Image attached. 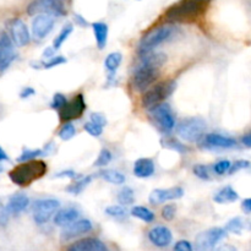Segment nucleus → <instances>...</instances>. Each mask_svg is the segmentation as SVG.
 Segmentation results:
<instances>
[{
	"label": "nucleus",
	"instance_id": "nucleus-29",
	"mask_svg": "<svg viewBox=\"0 0 251 251\" xmlns=\"http://www.w3.org/2000/svg\"><path fill=\"white\" fill-rule=\"evenodd\" d=\"M91 181H92V176H81L77 181L70 184V185H69L65 190L68 191V193L73 194V195H78V194L82 193V191L85 190L88 185H90Z\"/></svg>",
	"mask_w": 251,
	"mask_h": 251
},
{
	"label": "nucleus",
	"instance_id": "nucleus-48",
	"mask_svg": "<svg viewBox=\"0 0 251 251\" xmlns=\"http://www.w3.org/2000/svg\"><path fill=\"white\" fill-rule=\"evenodd\" d=\"M242 208L244 212L247 213H251V198L249 199H245L242 203Z\"/></svg>",
	"mask_w": 251,
	"mask_h": 251
},
{
	"label": "nucleus",
	"instance_id": "nucleus-2",
	"mask_svg": "<svg viewBox=\"0 0 251 251\" xmlns=\"http://www.w3.org/2000/svg\"><path fill=\"white\" fill-rule=\"evenodd\" d=\"M179 33H180V29L176 26H171V25H166V26H159L157 28H153L149 33L145 34L141 38V41H140V55L154 50L157 47L163 44L164 42H169L176 38Z\"/></svg>",
	"mask_w": 251,
	"mask_h": 251
},
{
	"label": "nucleus",
	"instance_id": "nucleus-32",
	"mask_svg": "<svg viewBox=\"0 0 251 251\" xmlns=\"http://www.w3.org/2000/svg\"><path fill=\"white\" fill-rule=\"evenodd\" d=\"M73 31H74L73 25H71V24H66L65 26L63 27V29H61V31H60V33H59L58 36H56V38L54 39L53 48L55 49V50H58V49L60 48L61 46H63L64 42H65L66 39H68L69 37H70V34L73 33Z\"/></svg>",
	"mask_w": 251,
	"mask_h": 251
},
{
	"label": "nucleus",
	"instance_id": "nucleus-31",
	"mask_svg": "<svg viewBox=\"0 0 251 251\" xmlns=\"http://www.w3.org/2000/svg\"><path fill=\"white\" fill-rule=\"evenodd\" d=\"M118 201L120 205L129 206L135 202V193L130 186H124L118 194Z\"/></svg>",
	"mask_w": 251,
	"mask_h": 251
},
{
	"label": "nucleus",
	"instance_id": "nucleus-37",
	"mask_svg": "<svg viewBox=\"0 0 251 251\" xmlns=\"http://www.w3.org/2000/svg\"><path fill=\"white\" fill-rule=\"evenodd\" d=\"M83 129H85V131H87L91 136L98 137L103 134V129H104V127H103L102 125L90 120V122H87L85 125H83Z\"/></svg>",
	"mask_w": 251,
	"mask_h": 251
},
{
	"label": "nucleus",
	"instance_id": "nucleus-8",
	"mask_svg": "<svg viewBox=\"0 0 251 251\" xmlns=\"http://www.w3.org/2000/svg\"><path fill=\"white\" fill-rule=\"evenodd\" d=\"M60 202L56 199H39L32 206V216L37 225H46L56 213Z\"/></svg>",
	"mask_w": 251,
	"mask_h": 251
},
{
	"label": "nucleus",
	"instance_id": "nucleus-35",
	"mask_svg": "<svg viewBox=\"0 0 251 251\" xmlns=\"http://www.w3.org/2000/svg\"><path fill=\"white\" fill-rule=\"evenodd\" d=\"M105 213L108 216H110V217L120 220V218H124L126 216V210H125V207L123 205H113L108 206L105 208Z\"/></svg>",
	"mask_w": 251,
	"mask_h": 251
},
{
	"label": "nucleus",
	"instance_id": "nucleus-17",
	"mask_svg": "<svg viewBox=\"0 0 251 251\" xmlns=\"http://www.w3.org/2000/svg\"><path fill=\"white\" fill-rule=\"evenodd\" d=\"M93 228L92 222L90 220H76L75 222L70 223L66 227H64L63 232H61V239L63 240H70L73 238L78 237V235H82L85 233L91 232Z\"/></svg>",
	"mask_w": 251,
	"mask_h": 251
},
{
	"label": "nucleus",
	"instance_id": "nucleus-41",
	"mask_svg": "<svg viewBox=\"0 0 251 251\" xmlns=\"http://www.w3.org/2000/svg\"><path fill=\"white\" fill-rule=\"evenodd\" d=\"M250 167V162L247 161V159H238V161H235L234 163H232V167H230L229 172H228V174H235L237 172L242 171V169H247Z\"/></svg>",
	"mask_w": 251,
	"mask_h": 251
},
{
	"label": "nucleus",
	"instance_id": "nucleus-30",
	"mask_svg": "<svg viewBox=\"0 0 251 251\" xmlns=\"http://www.w3.org/2000/svg\"><path fill=\"white\" fill-rule=\"evenodd\" d=\"M66 59L63 55H54L49 59H44L43 61H38L37 64H32L36 69H44V70H48V69H53L55 66L61 65V64H65Z\"/></svg>",
	"mask_w": 251,
	"mask_h": 251
},
{
	"label": "nucleus",
	"instance_id": "nucleus-39",
	"mask_svg": "<svg viewBox=\"0 0 251 251\" xmlns=\"http://www.w3.org/2000/svg\"><path fill=\"white\" fill-rule=\"evenodd\" d=\"M44 154L43 150H25L21 153V156L17 158V162H27L32 161V159H36L38 156Z\"/></svg>",
	"mask_w": 251,
	"mask_h": 251
},
{
	"label": "nucleus",
	"instance_id": "nucleus-16",
	"mask_svg": "<svg viewBox=\"0 0 251 251\" xmlns=\"http://www.w3.org/2000/svg\"><path fill=\"white\" fill-rule=\"evenodd\" d=\"M184 196V189L180 186H174V188L169 189H154L152 193L150 194V203L152 205H159V203H164L167 201L178 200Z\"/></svg>",
	"mask_w": 251,
	"mask_h": 251
},
{
	"label": "nucleus",
	"instance_id": "nucleus-54",
	"mask_svg": "<svg viewBox=\"0 0 251 251\" xmlns=\"http://www.w3.org/2000/svg\"><path fill=\"white\" fill-rule=\"evenodd\" d=\"M208 1H210V0H208Z\"/></svg>",
	"mask_w": 251,
	"mask_h": 251
},
{
	"label": "nucleus",
	"instance_id": "nucleus-33",
	"mask_svg": "<svg viewBox=\"0 0 251 251\" xmlns=\"http://www.w3.org/2000/svg\"><path fill=\"white\" fill-rule=\"evenodd\" d=\"M75 134H76L75 126H74L73 123L68 122L66 124H64L63 126H61L60 131H59V137H60L63 141H69V140H71L74 136H75Z\"/></svg>",
	"mask_w": 251,
	"mask_h": 251
},
{
	"label": "nucleus",
	"instance_id": "nucleus-11",
	"mask_svg": "<svg viewBox=\"0 0 251 251\" xmlns=\"http://www.w3.org/2000/svg\"><path fill=\"white\" fill-rule=\"evenodd\" d=\"M7 29L14 43L19 47H25L31 41L28 27L21 19H11L7 21Z\"/></svg>",
	"mask_w": 251,
	"mask_h": 251
},
{
	"label": "nucleus",
	"instance_id": "nucleus-34",
	"mask_svg": "<svg viewBox=\"0 0 251 251\" xmlns=\"http://www.w3.org/2000/svg\"><path fill=\"white\" fill-rule=\"evenodd\" d=\"M112 158H113L112 152H110L108 149H102L100 150V154H98L97 159H96L95 163H93V166L95 167H105L107 164L110 163Z\"/></svg>",
	"mask_w": 251,
	"mask_h": 251
},
{
	"label": "nucleus",
	"instance_id": "nucleus-4",
	"mask_svg": "<svg viewBox=\"0 0 251 251\" xmlns=\"http://www.w3.org/2000/svg\"><path fill=\"white\" fill-rule=\"evenodd\" d=\"M208 0H181L178 4L169 7L166 12L167 19L169 20H189L199 16Z\"/></svg>",
	"mask_w": 251,
	"mask_h": 251
},
{
	"label": "nucleus",
	"instance_id": "nucleus-21",
	"mask_svg": "<svg viewBox=\"0 0 251 251\" xmlns=\"http://www.w3.org/2000/svg\"><path fill=\"white\" fill-rule=\"evenodd\" d=\"M80 217V211L75 207H65L56 211L54 215V223L59 227H66Z\"/></svg>",
	"mask_w": 251,
	"mask_h": 251
},
{
	"label": "nucleus",
	"instance_id": "nucleus-1",
	"mask_svg": "<svg viewBox=\"0 0 251 251\" xmlns=\"http://www.w3.org/2000/svg\"><path fill=\"white\" fill-rule=\"evenodd\" d=\"M48 171V167L43 161H32L21 162L17 167H15L9 173L10 180L19 186L31 185L37 179L42 178Z\"/></svg>",
	"mask_w": 251,
	"mask_h": 251
},
{
	"label": "nucleus",
	"instance_id": "nucleus-25",
	"mask_svg": "<svg viewBox=\"0 0 251 251\" xmlns=\"http://www.w3.org/2000/svg\"><path fill=\"white\" fill-rule=\"evenodd\" d=\"M92 29H93V34H95L96 43H97L98 48L103 49L108 41V32H109L108 26L104 24V22H93Z\"/></svg>",
	"mask_w": 251,
	"mask_h": 251
},
{
	"label": "nucleus",
	"instance_id": "nucleus-18",
	"mask_svg": "<svg viewBox=\"0 0 251 251\" xmlns=\"http://www.w3.org/2000/svg\"><path fill=\"white\" fill-rule=\"evenodd\" d=\"M149 239L154 247L167 248L173 240V234L166 226H156L149 232Z\"/></svg>",
	"mask_w": 251,
	"mask_h": 251
},
{
	"label": "nucleus",
	"instance_id": "nucleus-50",
	"mask_svg": "<svg viewBox=\"0 0 251 251\" xmlns=\"http://www.w3.org/2000/svg\"><path fill=\"white\" fill-rule=\"evenodd\" d=\"M216 251H238L237 248L233 247V245H222V247L218 248Z\"/></svg>",
	"mask_w": 251,
	"mask_h": 251
},
{
	"label": "nucleus",
	"instance_id": "nucleus-19",
	"mask_svg": "<svg viewBox=\"0 0 251 251\" xmlns=\"http://www.w3.org/2000/svg\"><path fill=\"white\" fill-rule=\"evenodd\" d=\"M66 251H108L103 242L97 238H85L75 242L66 249Z\"/></svg>",
	"mask_w": 251,
	"mask_h": 251
},
{
	"label": "nucleus",
	"instance_id": "nucleus-7",
	"mask_svg": "<svg viewBox=\"0 0 251 251\" xmlns=\"http://www.w3.org/2000/svg\"><path fill=\"white\" fill-rule=\"evenodd\" d=\"M150 117L163 132H171L176 127V114L167 103L150 108Z\"/></svg>",
	"mask_w": 251,
	"mask_h": 251
},
{
	"label": "nucleus",
	"instance_id": "nucleus-28",
	"mask_svg": "<svg viewBox=\"0 0 251 251\" xmlns=\"http://www.w3.org/2000/svg\"><path fill=\"white\" fill-rule=\"evenodd\" d=\"M130 213H131V216H134V217L139 218V220L144 221L146 223L153 222L154 218H156L154 213L150 208L145 207V206H134Z\"/></svg>",
	"mask_w": 251,
	"mask_h": 251
},
{
	"label": "nucleus",
	"instance_id": "nucleus-43",
	"mask_svg": "<svg viewBox=\"0 0 251 251\" xmlns=\"http://www.w3.org/2000/svg\"><path fill=\"white\" fill-rule=\"evenodd\" d=\"M173 251H194V248L191 243L188 242V240H179L174 245Z\"/></svg>",
	"mask_w": 251,
	"mask_h": 251
},
{
	"label": "nucleus",
	"instance_id": "nucleus-5",
	"mask_svg": "<svg viewBox=\"0 0 251 251\" xmlns=\"http://www.w3.org/2000/svg\"><path fill=\"white\" fill-rule=\"evenodd\" d=\"M176 87V81L168 80L159 82L157 85L152 86L149 90L145 91L144 96L141 98V104L145 108H152L157 104H161L163 100H166L172 93L174 92Z\"/></svg>",
	"mask_w": 251,
	"mask_h": 251
},
{
	"label": "nucleus",
	"instance_id": "nucleus-12",
	"mask_svg": "<svg viewBox=\"0 0 251 251\" xmlns=\"http://www.w3.org/2000/svg\"><path fill=\"white\" fill-rule=\"evenodd\" d=\"M14 44L10 34L5 32L0 33V73L6 70L16 58Z\"/></svg>",
	"mask_w": 251,
	"mask_h": 251
},
{
	"label": "nucleus",
	"instance_id": "nucleus-23",
	"mask_svg": "<svg viewBox=\"0 0 251 251\" xmlns=\"http://www.w3.org/2000/svg\"><path fill=\"white\" fill-rule=\"evenodd\" d=\"M226 230L233 233V234H243V232H245V230H251V222L243 217H234L228 221Z\"/></svg>",
	"mask_w": 251,
	"mask_h": 251
},
{
	"label": "nucleus",
	"instance_id": "nucleus-26",
	"mask_svg": "<svg viewBox=\"0 0 251 251\" xmlns=\"http://www.w3.org/2000/svg\"><path fill=\"white\" fill-rule=\"evenodd\" d=\"M123 61V54L120 51H113V53H109L107 55L104 60V68L105 70L109 71L110 77H113L115 71L119 69L120 64Z\"/></svg>",
	"mask_w": 251,
	"mask_h": 251
},
{
	"label": "nucleus",
	"instance_id": "nucleus-10",
	"mask_svg": "<svg viewBox=\"0 0 251 251\" xmlns=\"http://www.w3.org/2000/svg\"><path fill=\"white\" fill-rule=\"evenodd\" d=\"M27 14H48L51 16H64L65 10L59 0H31L27 6Z\"/></svg>",
	"mask_w": 251,
	"mask_h": 251
},
{
	"label": "nucleus",
	"instance_id": "nucleus-15",
	"mask_svg": "<svg viewBox=\"0 0 251 251\" xmlns=\"http://www.w3.org/2000/svg\"><path fill=\"white\" fill-rule=\"evenodd\" d=\"M200 144L207 150H223L234 147L237 141L230 136H225L221 134H207L203 135L202 139L200 140Z\"/></svg>",
	"mask_w": 251,
	"mask_h": 251
},
{
	"label": "nucleus",
	"instance_id": "nucleus-52",
	"mask_svg": "<svg viewBox=\"0 0 251 251\" xmlns=\"http://www.w3.org/2000/svg\"><path fill=\"white\" fill-rule=\"evenodd\" d=\"M75 20L77 24L81 25V26H85L86 25V21L82 19V16H80V15H75Z\"/></svg>",
	"mask_w": 251,
	"mask_h": 251
},
{
	"label": "nucleus",
	"instance_id": "nucleus-45",
	"mask_svg": "<svg viewBox=\"0 0 251 251\" xmlns=\"http://www.w3.org/2000/svg\"><path fill=\"white\" fill-rule=\"evenodd\" d=\"M91 120L95 123H97V124L102 125L103 127L107 125V119H105L104 115L100 114V113H92V114H91Z\"/></svg>",
	"mask_w": 251,
	"mask_h": 251
},
{
	"label": "nucleus",
	"instance_id": "nucleus-44",
	"mask_svg": "<svg viewBox=\"0 0 251 251\" xmlns=\"http://www.w3.org/2000/svg\"><path fill=\"white\" fill-rule=\"evenodd\" d=\"M163 146L164 147H168V149L172 150H176V151H184V147L181 146L179 142H176L174 139H169L163 141Z\"/></svg>",
	"mask_w": 251,
	"mask_h": 251
},
{
	"label": "nucleus",
	"instance_id": "nucleus-20",
	"mask_svg": "<svg viewBox=\"0 0 251 251\" xmlns=\"http://www.w3.org/2000/svg\"><path fill=\"white\" fill-rule=\"evenodd\" d=\"M29 205V199L28 196L25 195L22 193L14 194L12 196H10L9 201H7V205L5 206L6 207V211L9 215H20L21 212H24Z\"/></svg>",
	"mask_w": 251,
	"mask_h": 251
},
{
	"label": "nucleus",
	"instance_id": "nucleus-13",
	"mask_svg": "<svg viewBox=\"0 0 251 251\" xmlns=\"http://www.w3.org/2000/svg\"><path fill=\"white\" fill-rule=\"evenodd\" d=\"M55 20L54 16L48 14H39L36 15V17L32 21V34L33 38L37 41H42L46 38L54 28Z\"/></svg>",
	"mask_w": 251,
	"mask_h": 251
},
{
	"label": "nucleus",
	"instance_id": "nucleus-51",
	"mask_svg": "<svg viewBox=\"0 0 251 251\" xmlns=\"http://www.w3.org/2000/svg\"><path fill=\"white\" fill-rule=\"evenodd\" d=\"M7 159H9V157H7L6 152L0 147V161H7Z\"/></svg>",
	"mask_w": 251,
	"mask_h": 251
},
{
	"label": "nucleus",
	"instance_id": "nucleus-6",
	"mask_svg": "<svg viewBox=\"0 0 251 251\" xmlns=\"http://www.w3.org/2000/svg\"><path fill=\"white\" fill-rule=\"evenodd\" d=\"M176 134L186 142H199L206 130L205 120L201 118H185L176 127Z\"/></svg>",
	"mask_w": 251,
	"mask_h": 251
},
{
	"label": "nucleus",
	"instance_id": "nucleus-36",
	"mask_svg": "<svg viewBox=\"0 0 251 251\" xmlns=\"http://www.w3.org/2000/svg\"><path fill=\"white\" fill-rule=\"evenodd\" d=\"M193 172L201 180H210L211 179L210 167L206 166V164H196V166H194Z\"/></svg>",
	"mask_w": 251,
	"mask_h": 251
},
{
	"label": "nucleus",
	"instance_id": "nucleus-3",
	"mask_svg": "<svg viewBox=\"0 0 251 251\" xmlns=\"http://www.w3.org/2000/svg\"><path fill=\"white\" fill-rule=\"evenodd\" d=\"M159 70L161 69L157 68V66L140 59L139 65L135 68L131 78L134 90L137 92H145V91L149 90L159 77Z\"/></svg>",
	"mask_w": 251,
	"mask_h": 251
},
{
	"label": "nucleus",
	"instance_id": "nucleus-49",
	"mask_svg": "<svg viewBox=\"0 0 251 251\" xmlns=\"http://www.w3.org/2000/svg\"><path fill=\"white\" fill-rule=\"evenodd\" d=\"M242 142H243V145H245V146L251 149V132H249V134H247V135H244V136H243Z\"/></svg>",
	"mask_w": 251,
	"mask_h": 251
},
{
	"label": "nucleus",
	"instance_id": "nucleus-47",
	"mask_svg": "<svg viewBox=\"0 0 251 251\" xmlns=\"http://www.w3.org/2000/svg\"><path fill=\"white\" fill-rule=\"evenodd\" d=\"M34 93H36V91H34L32 87H25L24 90L21 91V95H20V96H21V98L26 100V98L32 97V96H33Z\"/></svg>",
	"mask_w": 251,
	"mask_h": 251
},
{
	"label": "nucleus",
	"instance_id": "nucleus-9",
	"mask_svg": "<svg viewBox=\"0 0 251 251\" xmlns=\"http://www.w3.org/2000/svg\"><path fill=\"white\" fill-rule=\"evenodd\" d=\"M227 235L226 228L213 227L210 229L201 232L195 239L196 251H211L216 248V245L223 240Z\"/></svg>",
	"mask_w": 251,
	"mask_h": 251
},
{
	"label": "nucleus",
	"instance_id": "nucleus-22",
	"mask_svg": "<svg viewBox=\"0 0 251 251\" xmlns=\"http://www.w3.org/2000/svg\"><path fill=\"white\" fill-rule=\"evenodd\" d=\"M154 171H156V167L151 158H139L134 163V168H132L134 176L141 179L152 176L154 174Z\"/></svg>",
	"mask_w": 251,
	"mask_h": 251
},
{
	"label": "nucleus",
	"instance_id": "nucleus-40",
	"mask_svg": "<svg viewBox=\"0 0 251 251\" xmlns=\"http://www.w3.org/2000/svg\"><path fill=\"white\" fill-rule=\"evenodd\" d=\"M68 102H69L68 98H66L63 93H55V95L53 96V100H51L50 105L53 109L60 112V110L63 109L66 104H68Z\"/></svg>",
	"mask_w": 251,
	"mask_h": 251
},
{
	"label": "nucleus",
	"instance_id": "nucleus-46",
	"mask_svg": "<svg viewBox=\"0 0 251 251\" xmlns=\"http://www.w3.org/2000/svg\"><path fill=\"white\" fill-rule=\"evenodd\" d=\"M77 176V174L75 173L74 171H71V169H69V171H63L60 172V173H56L55 176H54V178H76Z\"/></svg>",
	"mask_w": 251,
	"mask_h": 251
},
{
	"label": "nucleus",
	"instance_id": "nucleus-42",
	"mask_svg": "<svg viewBox=\"0 0 251 251\" xmlns=\"http://www.w3.org/2000/svg\"><path fill=\"white\" fill-rule=\"evenodd\" d=\"M176 207L174 205H166L162 208V217L166 221H172L176 216Z\"/></svg>",
	"mask_w": 251,
	"mask_h": 251
},
{
	"label": "nucleus",
	"instance_id": "nucleus-27",
	"mask_svg": "<svg viewBox=\"0 0 251 251\" xmlns=\"http://www.w3.org/2000/svg\"><path fill=\"white\" fill-rule=\"evenodd\" d=\"M98 176L102 179H104L105 181L110 184H114V185H122L125 183V176L120 172L114 171V169H103L98 173Z\"/></svg>",
	"mask_w": 251,
	"mask_h": 251
},
{
	"label": "nucleus",
	"instance_id": "nucleus-53",
	"mask_svg": "<svg viewBox=\"0 0 251 251\" xmlns=\"http://www.w3.org/2000/svg\"><path fill=\"white\" fill-rule=\"evenodd\" d=\"M2 171V167L1 166H0V172H1Z\"/></svg>",
	"mask_w": 251,
	"mask_h": 251
},
{
	"label": "nucleus",
	"instance_id": "nucleus-24",
	"mask_svg": "<svg viewBox=\"0 0 251 251\" xmlns=\"http://www.w3.org/2000/svg\"><path fill=\"white\" fill-rule=\"evenodd\" d=\"M238 199H239V195H238L237 191H235L230 185H227L225 186V188L221 189V190H218L217 193H216V195L213 196V201L217 203H221V205H223V203L234 202Z\"/></svg>",
	"mask_w": 251,
	"mask_h": 251
},
{
	"label": "nucleus",
	"instance_id": "nucleus-14",
	"mask_svg": "<svg viewBox=\"0 0 251 251\" xmlns=\"http://www.w3.org/2000/svg\"><path fill=\"white\" fill-rule=\"evenodd\" d=\"M86 109V102L83 95L75 96L73 100L68 102V104L59 112L60 119L64 122H70L73 119H78L82 117L83 112Z\"/></svg>",
	"mask_w": 251,
	"mask_h": 251
},
{
	"label": "nucleus",
	"instance_id": "nucleus-38",
	"mask_svg": "<svg viewBox=\"0 0 251 251\" xmlns=\"http://www.w3.org/2000/svg\"><path fill=\"white\" fill-rule=\"evenodd\" d=\"M230 167H232V162L228 161V159H221L213 164V172L217 176H225L226 173L229 172Z\"/></svg>",
	"mask_w": 251,
	"mask_h": 251
}]
</instances>
